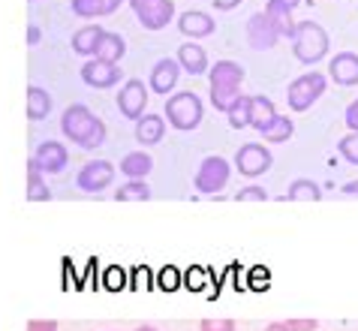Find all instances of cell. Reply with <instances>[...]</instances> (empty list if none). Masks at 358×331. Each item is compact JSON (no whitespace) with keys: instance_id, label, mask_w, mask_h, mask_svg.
Here are the masks:
<instances>
[{"instance_id":"7a4b0ae2","label":"cell","mask_w":358,"mask_h":331,"mask_svg":"<svg viewBox=\"0 0 358 331\" xmlns=\"http://www.w3.org/2000/svg\"><path fill=\"white\" fill-rule=\"evenodd\" d=\"M208 78H211V103L217 112H229L235 97H241V82H244V66L235 60H217L208 66Z\"/></svg>"},{"instance_id":"4fadbf2b","label":"cell","mask_w":358,"mask_h":331,"mask_svg":"<svg viewBox=\"0 0 358 331\" xmlns=\"http://www.w3.org/2000/svg\"><path fill=\"white\" fill-rule=\"evenodd\" d=\"M247 39H250V45L256 52H268V48L277 45L280 34H277V27L271 24V18L265 13H256V15H250V22H247Z\"/></svg>"},{"instance_id":"f35d334b","label":"cell","mask_w":358,"mask_h":331,"mask_svg":"<svg viewBox=\"0 0 358 331\" xmlns=\"http://www.w3.org/2000/svg\"><path fill=\"white\" fill-rule=\"evenodd\" d=\"M163 286H166V289H175V286H178V271H175V268H169L166 274H163Z\"/></svg>"},{"instance_id":"ba28073f","label":"cell","mask_w":358,"mask_h":331,"mask_svg":"<svg viewBox=\"0 0 358 331\" xmlns=\"http://www.w3.org/2000/svg\"><path fill=\"white\" fill-rule=\"evenodd\" d=\"M271 163H274L271 150H268L265 145H259V142H247V145L238 148V154H235V169L244 178H259V175H265L268 169H271Z\"/></svg>"},{"instance_id":"277c9868","label":"cell","mask_w":358,"mask_h":331,"mask_svg":"<svg viewBox=\"0 0 358 331\" xmlns=\"http://www.w3.org/2000/svg\"><path fill=\"white\" fill-rule=\"evenodd\" d=\"M205 118V106L202 99H199L193 90H178V94L169 97L166 103V120L172 124L175 129H181V133H190L202 124Z\"/></svg>"},{"instance_id":"f1b7e54d","label":"cell","mask_w":358,"mask_h":331,"mask_svg":"<svg viewBox=\"0 0 358 331\" xmlns=\"http://www.w3.org/2000/svg\"><path fill=\"white\" fill-rule=\"evenodd\" d=\"M250 103H253V97H235V103L229 106V124H232L235 129H244V127H250Z\"/></svg>"},{"instance_id":"b9f144b4","label":"cell","mask_w":358,"mask_h":331,"mask_svg":"<svg viewBox=\"0 0 358 331\" xmlns=\"http://www.w3.org/2000/svg\"><path fill=\"white\" fill-rule=\"evenodd\" d=\"M265 331H289V328H286L283 323H271V325H265Z\"/></svg>"},{"instance_id":"ee69618b","label":"cell","mask_w":358,"mask_h":331,"mask_svg":"<svg viewBox=\"0 0 358 331\" xmlns=\"http://www.w3.org/2000/svg\"><path fill=\"white\" fill-rule=\"evenodd\" d=\"M136 331H157V328H154V325H138Z\"/></svg>"},{"instance_id":"7bdbcfd3","label":"cell","mask_w":358,"mask_h":331,"mask_svg":"<svg viewBox=\"0 0 358 331\" xmlns=\"http://www.w3.org/2000/svg\"><path fill=\"white\" fill-rule=\"evenodd\" d=\"M280 3H286V6H289V9H295L298 3H301V0H280Z\"/></svg>"},{"instance_id":"e575fe53","label":"cell","mask_w":358,"mask_h":331,"mask_svg":"<svg viewBox=\"0 0 358 331\" xmlns=\"http://www.w3.org/2000/svg\"><path fill=\"white\" fill-rule=\"evenodd\" d=\"M61 325L55 323V319H31L27 323V331H57Z\"/></svg>"},{"instance_id":"5bb4252c","label":"cell","mask_w":358,"mask_h":331,"mask_svg":"<svg viewBox=\"0 0 358 331\" xmlns=\"http://www.w3.org/2000/svg\"><path fill=\"white\" fill-rule=\"evenodd\" d=\"M178 76H181V66H178V60L175 57H163V60H157V64H154L148 87H151L154 94H163L166 97L169 90H175Z\"/></svg>"},{"instance_id":"9c48e42d","label":"cell","mask_w":358,"mask_h":331,"mask_svg":"<svg viewBox=\"0 0 358 331\" xmlns=\"http://www.w3.org/2000/svg\"><path fill=\"white\" fill-rule=\"evenodd\" d=\"M115 181V166L112 160H91L82 166V172L76 175V187L82 193H103L106 187H112Z\"/></svg>"},{"instance_id":"6da1fadb","label":"cell","mask_w":358,"mask_h":331,"mask_svg":"<svg viewBox=\"0 0 358 331\" xmlns=\"http://www.w3.org/2000/svg\"><path fill=\"white\" fill-rule=\"evenodd\" d=\"M61 133L76 148H85V150H94V148H99L106 142V124L82 103L69 106L61 115Z\"/></svg>"},{"instance_id":"52a82bcc","label":"cell","mask_w":358,"mask_h":331,"mask_svg":"<svg viewBox=\"0 0 358 331\" xmlns=\"http://www.w3.org/2000/svg\"><path fill=\"white\" fill-rule=\"evenodd\" d=\"M138 24L145 30H163L175 18V3L172 0H130Z\"/></svg>"},{"instance_id":"4316f807","label":"cell","mask_w":358,"mask_h":331,"mask_svg":"<svg viewBox=\"0 0 358 331\" xmlns=\"http://www.w3.org/2000/svg\"><path fill=\"white\" fill-rule=\"evenodd\" d=\"M295 133V124H292V118H286V115H274V120L262 129V139L265 142H289Z\"/></svg>"},{"instance_id":"d6986e66","label":"cell","mask_w":358,"mask_h":331,"mask_svg":"<svg viewBox=\"0 0 358 331\" xmlns=\"http://www.w3.org/2000/svg\"><path fill=\"white\" fill-rule=\"evenodd\" d=\"M265 15L271 18V24L277 27V34L292 39V34H295V18H292V9L289 6L280 3V0H268V3H265Z\"/></svg>"},{"instance_id":"44dd1931","label":"cell","mask_w":358,"mask_h":331,"mask_svg":"<svg viewBox=\"0 0 358 331\" xmlns=\"http://www.w3.org/2000/svg\"><path fill=\"white\" fill-rule=\"evenodd\" d=\"M27 202H52V190L45 184V175L36 169L34 160H27Z\"/></svg>"},{"instance_id":"1f68e13d","label":"cell","mask_w":358,"mask_h":331,"mask_svg":"<svg viewBox=\"0 0 358 331\" xmlns=\"http://www.w3.org/2000/svg\"><path fill=\"white\" fill-rule=\"evenodd\" d=\"M235 202H268V193H265V187H244V190H238L235 193Z\"/></svg>"},{"instance_id":"83f0119b","label":"cell","mask_w":358,"mask_h":331,"mask_svg":"<svg viewBox=\"0 0 358 331\" xmlns=\"http://www.w3.org/2000/svg\"><path fill=\"white\" fill-rule=\"evenodd\" d=\"M115 199L117 202H148L151 199V187H148V181H127L124 187L115 190Z\"/></svg>"},{"instance_id":"e0dca14e","label":"cell","mask_w":358,"mask_h":331,"mask_svg":"<svg viewBox=\"0 0 358 331\" xmlns=\"http://www.w3.org/2000/svg\"><path fill=\"white\" fill-rule=\"evenodd\" d=\"M166 136V118L163 115H142L136 120V142L151 148L157 142H163Z\"/></svg>"},{"instance_id":"7402d4cb","label":"cell","mask_w":358,"mask_h":331,"mask_svg":"<svg viewBox=\"0 0 358 331\" xmlns=\"http://www.w3.org/2000/svg\"><path fill=\"white\" fill-rule=\"evenodd\" d=\"M151 169H154V160L145 150H133V154H127L121 160V175H127L130 181H145Z\"/></svg>"},{"instance_id":"484cf974","label":"cell","mask_w":358,"mask_h":331,"mask_svg":"<svg viewBox=\"0 0 358 331\" xmlns=\"http://www.w3.org/2000/svg\"><path fill=\"white\" fill-rule=\"evenodd\" d=\"M274 115H277V108L271 103V97H253V103H250V127L253 129L262 133V129L274 120Z\"/></svg>"},{"instance_id":"30bf717a","label":"cell","mask_w":358,"mask_h":331,"mask_svg":"<svg viewBox=\"0 0 358 331\" xmlns=\"http://www.w3.org/2000/svg\"><path fill=\"white\" fill-rule=\"evenodd\" d=\"M117 108H121V115L130 118V120L142 118L145 108H148V87H145V82H138V78L124 82V87L117 90Z\"/></svg>"},{"instance_id":"7c38bea8","label":"cell","mask_w":358,"mask_h":331,"mask_svg":"<svg viewBox=\"0 0 358 331\" xmlns=\"http://www.w3.org/2000/svg\"><path fill=\"white\" fill-rule=\"evenodd\" d=\"M82 82L87 87H96V90H106V87H115L121 82V66L115 64H103V60H87L82 66Z\"/></svg>"},{"instance_id":"74e56055","label":"cell","mask_w":358,"mask_h":331,"mask_svg":"<svg viewBox=\"0 0 358 331\" xmlns=\"http://www.w3.org/2000/svg\"><path fill=\"white\" fill-rule=\"evenodd\" d=\"M241 6V0H214V9L217 13H229V9Z\"/></svg>"},{"instance_id":"60d3db41","label":"cell","mask_w":358,"mask_h":331,"mask_svg":"<svg viewBox=\"0 0 358 331\" xmlns=\"http://www.w3.org/2000/svg\"><path fill=\"white\" fill-rule=\"evenodd\" d=\"M341 190H343L346 196H358V178H355V181H350V184H343Z\"/></svg>"},{"instance_id":"4dcf8cb0","label":"cell","mask_w":358,"mask_h":331,"mask_svg":"<svg viewBox=\"0 0 358 331\" xmlns=\"http://www.w3.org/2000/svg\"><path fill=\"white\" fill-rule=\"evenodd\" d=\"M337 150H341V157H343L350 166H358V133L343 136L341 142H337Z\"/></svg>"},{"instance_id":"8fae6325","label":"cell","mask_w":358,"mask_h":331,"mask_svg":"<svg viewBox=\"0 0 358 331\" xmlns=\"http://www.w3.org/2000/svg\"><path fill=\"white\" fill-rule=\"evenodd\" d=\"M34 163H36V169L43 175H61L64 169H66V163H69V154H66V148L61 145V142H43L36 150H34Z\"/></svg>"},{"instance_id":"d6a6232c","label":"cell","mask_w":358,"mask_h":331,"mask_svg":"<svg viewBox=\"0 0 358 331\" xmlns=\"http://www.w3.org/2000/svg\"><path fill=\"white\" fill-rule=\"evenodd\" d=\"M199 331H235V323L232 319H202Z\"/></svg>"},{"instance_id":"d4e9b609","label":"cell","mask_w":358,"mask_h":331,"mask_svg":"<svg viewBox=\"0 0 358 331\" xmlns=\"http://www.w3.org/2000/svg\"><path fill=\"white\" fill-rule=\"evenodd\" d=\"M48 112H52V97H48V90H43L39 85L27 87V118L43 120V118H48Z\"/></svg>"},{"instance_id":"f546056e","label":"cell","mask_w":358,"mask_h":331,"mask_svg":"<svg viewBox=\"0 0 358 331\" xmlns=\"http://www.w3.org/2000/svg\"><path fill=\"white\" fill-rule=\"evenodd\" d=\"M69 6L78 18H103V0H69Z\"/></svg>"},{"instance_id":"8d00e7d4","label":"cell","mask_w":358,"mask_h":331,"mask_svg":"<svg viewBox=\"0 0 358 331\" xmlns=\"http://www.w3.org/2000/svg\"><path fill=\"white\" fill-rule=\"evenodd\" d=\"M39 39H43V30L36 24H27V45H39Z\"/></svg>"},{"instance_id":"836d02e7","label":"cell","mask_w":358,"mask_h":331,"mask_svg":"<svg viewBox=\"0 0 358 331\" xmlns=\"http://www.w3.org/2000/svg\"><path fill=\"white\" fill-rule=\"evenodd\" d=\"M283 325L289 328V331H316V328H320L316 319H286Z\"/></svg>"},{"instance_id":"5b68a950","label":"cell","mask_w":358,"mask_h":331,"mask_svg":"<svg viewBox=\"0 0 358 331\" xmlns=\"http://www.w3.org/2000/svg\"><path fill=\"white\" fill-rule=\"evenodd\" d=\"M325 87H328V78L322 73H316V69L313 73H304L292 78L289 87H286V103H289L292 112H307L325 94Z\"/></svg>"},{"instance_id":"603a6c76","label":"cell","mask_w":358,"mask_h":331,"mask_svg":"<svg viewBox=\"0 0 358 331\" xmlns=\"http://www.w3.org/2000/svg\"><path fill=\"white\" fill-rule=\"evenodd\" d=\"M103 34H106V30L99 27V24H87V27H82V30H76V34H73V52L91 57V55L96 52L99 39H103Z\"/></svg>"},{"instance_id":"2e32d148","label":"cell","mask_w":358,"mask_h":331,"mask_svg":"<svg viewBox=\"0 0 358 331\" xmlns=\"http://www.w3.org/2000/svg\"><path fill=\"white\" fill-rule=\"evenodd\" d=\"M178 30L190 39H202V36H211L217 30V22L208 13H199V9H190L178 18Z\"/></svg>"},{"instance_id":"d590c367","label":"cell","mask_w":358,"mask_h":331,"mask_svg":"<svg viewBox=\"0 0 358 331\" xmlns=\"http://www.w3.org/2000/svg\"><path fill=\"white\" fill-rule=\"evenodd\" d=\"M346 127H350L352 133H358V99H352L350 108H346Z\"/></svg>"},{"instance_id":"9a60e30c","label":"cell","mask_w":358,"mask_h":331,"mask_svg":"<svg viewBox=\"0 0 358 331\" xmlns=\"http://www.w3.org/2000/svg\"><path fill=\"white\" fill-rule=\"evenodd\" d=\"M328 76H331V82L343 85V87L358 85V55H355V52H341V55H334L331 64H328Z\"/></svg>"},{"instance_id":"cb8c5ba5","label":"cell","mask_w":358,"mask_h":331,"mask_svg":"<svg viewBox=\"0 0 358 331\" xmlns=\"http://www.w3.org/2000/svg\"><path fill=\"white\" fill-rule=\"evenodd\" d=\"M286 199H289V202H320L322 187L310 178H295L289 184V190H286Z\"/></svg>"},{"instance_id":"ac0fdd59","label":"cell","mask_w":358,"mask_h":331,"mask_svg":"<svg viewBox=\"0 0 358 331\" xmlns=\"http://www.w3.org/2000/svg\"><path fill=\"white\" fill-rule=\"evenodd\" d=\"M178 66L187 69L190 76H202L208 73V55H205V48L199 45V43H184L181 48H178Z\"/></svg>"},{"instance_id":"ffe728a7","label":"cell","mask_w":358,"mask_h":331,"mask_svg":"<svg viewBox=\"0 0 358 331\" xmlns=\"http://www.w3.org/2000/svg\"><path fill=\"white\" fill-rule=\"evenodd\" d=\"M127 55V43H124V36L121 34H103V39H99V45H96V52L94 57L96 60H103V64H117Z\"/></svg>"},{"instance_id":"ab89813d","label":"cell","mask_w":358,"mask_h":331,"mask_svg":"<svg viewBox=\"0 0 358 331\" xmlns=\"http://www.w3.org/2000/svg\"><path fill=\"white\" fill-rule=\"evenodd\" d=\"M121 9V0H103V15H112Z\"/></svg>"},{"instance_id":"3957f363","label":"cell","mask_w":358,"mask_h":331,"mask_svg":"<svg viewBox=\"0 0 358 331\" xmlns=\"http://www.w3.org/2000/svg\"><path fill=\"white\" fill-rule=\"evenodd\" d=\"M292 55L304 66H313L328 55V34L316 22H298L292 34Z\"/></svg>"},{"instance_id":"8992f818","label":"cell","mask_w":358,"mask_h":331,"mask_svg":"<svg viewBox=\"0 0 358 331\" xmlns=\"http://www.w3.org/2000/svg\"><path fill=\"white\" fill-rule=\"evenodd\" d=\"M229 163L220 157V154H211V157H205L202 160V166H199V172L193 178V184L196 190L202 196H220V190L229 184Z\"/></svg>"}]
</instances>
